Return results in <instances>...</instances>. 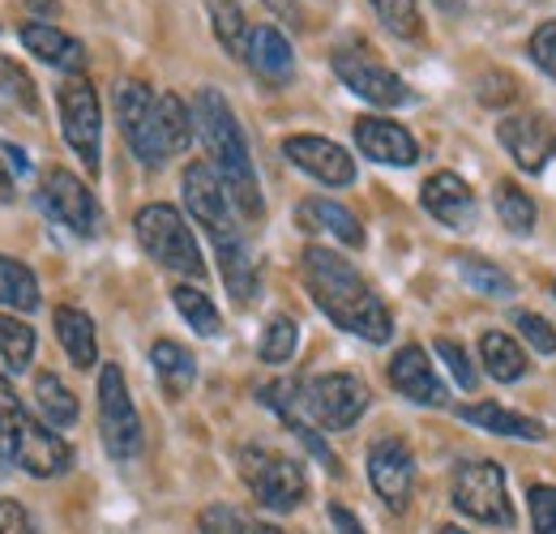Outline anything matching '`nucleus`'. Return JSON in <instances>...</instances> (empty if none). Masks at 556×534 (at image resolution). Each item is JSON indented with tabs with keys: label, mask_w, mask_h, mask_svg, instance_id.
Wrapping results in <instances>:
<instances>
[{
	"label": "nucleus",
	"mask_w": 556,
	"mask_h": 534,
	"mask_svg": "<svg viewBox=\"0 0 556 534\" xmlns=\"http://www.w3.org/2000/svg\"><path fill=\"white\" fill-rule=\"evenodd\" d=\"M368 479H372L377 496L390 509H403L412 500V487H416V458H412L407 441H399V436L372 441V449H368Z\"/></svg>",
	"instance_id": "obj_15"
},
{
	"label": "nucleus",
	"mask_w": 556,
	"mask_h": 534,
	"mask_svg": "<svg viewBox=\"0 0 556 534\" xmlns=\"http://www.w3.org/2000/svg\"><path fill=\"white\" fill-rule=\"evenodd\" d=\"M527 500H531V526H535V534H556V487L535 483Z\"/></svg>",
	"instance_id": "obj_40"
},
{
	"label": "nucleus",
	"mask_w": 556,
	"mask_h": 534,
	"mask_svg": "<svg viewBox=\"0 0 556 534\" xmlns=\"http://www.w3.org/2000/svg\"><path fill=\"white\" fill-rule=\"evenodd\" d=\"M295 342H300V326L278 313V317L266 321V330H262L257 355H262V364H287V359L295 355Z\"/></svg>",
	"instance_id": "obj_36"
},
{
	"label": "nucleus",
	"mask_w": 556,
	"mask_h": 534,
	"mask_svg": "<svg viewBox=\"0 0 556 534\" xmlns=\"http://www.w3.org/2000/svg\"><path fill=\"white\" fill-rule=\"evenodd\" d=\"M501 145L509 150V158L522 171H540L548 167V158L556 154V120L544 112H527V116H505L496 125Z\"/></svg>",
	"instance_id": "obj_16"
},
{
	"label": "nucleus",
	"mask_w": 556,
	"mask_h": 534,
	"mask_svg": "<svg viewBox=\"0 0 556 534\" xmlns=\"http://www.w3.org/2000/svg\"><path fill=\"white\" fill-rule=\"evenodd\" d=\"M0 150H4V154H9V158H4V163H9V167H13V171H17V176H22V171H30V163H26V154H22V150H17V145H9V141H0Z\"/></svg>",
	"instance_id": "obj_46"
},
{
	"label": "nucleus",
	"mask_w": 556,
	"mask_h": 534,
	"mask_svg": "<svg viewBox=\"0 0 556 534\" xmlns=\"http://www.w3.org/2000/svg\"><path fill=\"white\" fill-rule=\"evenodd\" d=\"M150 364H154V372H159V385H163L172 398H185V394L193 390V381H198L193 355H189L180 342H172V338H159V342L150 346Z\"/></svg>",
	"instance_id": "obj_23"
},
{
	"label": "nucleus",
	"mask_w": 556,
	"mask_h": 534,
	"mask_svg": "<svg viewBox=\"0 0 556 534\" xmlns=\"http://www.w3.org/2000/svg\"><path fill=\"white\" fill-rule=\"evenodd\" d=\"M390 385L403 394V398L419 402V406H445V385L432 368V359L424 355V346H403L394 359H390Z\"/></svg>",
	"instance_id": "obj_19"
},
{
	"label": "nucleus",
	"mask_w": 556,
	"mask_h": 534,
	"mask_svg": "<svg viewBox=\"0 0 556 534\" xmlns=\"http://www.w3.org/2000/svg\"><path fill=\"white\" fill-rule=\"evenodd\" d=\"M300 278L313 295V304L348 334L364 338V342H390L394 334V317L390 308L377 300V291L355 274L348 257L321 249V244H308L304 257H300Z\"/></svg>",
	"instance_id": "obj_1"
},
{
	"label": "nucleus",
	"mask_w": 556,
	"mask_h": 534,
	"mask_svg": "<svg viewBox=\"0 0 556 534\" xmlns=\"http://www.w3.org/2000/svg\"><path fill=\"white\" fill-rule=\"evenodd\" d=\"M441 4H450V9H454V4H458V0H441Z\"/></svg>",
	"instance_id": "obj_50"
},
{
	"label": "nucleus",
	"mask_w": 556,
	"mask_h": 534,
	"mask_svg": "<svg viewBox=\"0 0 556 534\" xmlns=\"http://www.w3.org/2000/svg\"><path fill=\"white\" fill-rule=\"evenodd\" d=\"M0 534H35V522L22 500H0Z\"/></svg>",
	"instance_id": "obj_43"
},
{
	"label": "nucleus",
	"mask_w": 556,
	"mask_h": 534,
	"mask_svg": "<svg viewBox=\"0 0 556 534\" xmlns=\"http://www.w3.org/2000/svg\"><path fill=\"white\" fill-rule=\"evenodd\" d=\"M437 355L445 359V368L454 372V381L463 385V390H476L480 385V372H476V364H471V355L454 342V338H437Z\"/></svg>",
	"instance_id": "obj_39"
},
{
	"label": "nucleus",
	"mask_w": 556,
	"mask_h": 534,
	"mask_svg": "<svg viewBox=\"0 0 556 534\" xmlns=\"http://www.w3.org/2000/svg\"><path fill=\"white\" fill-rule=\"evenodd\" d=\"M180 189H185V205H189L193 223L206 227V236L214 240V253H218L227 291H231L240 304H249V300L257 295V266H253V257H249L244 231H240L236 218H231V205H227L231 198H227L218 171H214L210 163H189Z\"/></svg>",
	"instance_id": "obj_2"
},
{
	"label": "nucleus",
	"mask_w": 556,
	"mask_h": 534,
	"mask_svg": "<svg viewBox=\"0 0 556 534\" xmlns=\"http://www.w3.org/2000/svg\"><path fill=\"white\" fill-rule=\"evenodd\" d=\"M43 209L61 223V227H70L73 236H81V240H90L94 231H99V201L94 193L73 176L65 167H52L48 176H43Z\"/></svg>",
	"instance_id": "obj_13"
},
{
	"label": "nucleus",
	"mask_w": 556,
	"mask_h": 534,
	"mask_svg": "<svg viewBox=\"0 0 556 534\" xmlns=\"http://www.w3.org/2000/svg\"><path fill=\"white\" fill-rule=\"evenodd\" d=\"M355 145L364 150V158L372 163H386V167H412L419 158L416 137L407 134L399 120H386V116H359L351 125Z\"/></svg>",
	"instance_id": "obj_17"
},
{
	"label": "nucleus",
	"mask_w": 556,
	"mask_h": 534,
	"mask_svg": "<svg viewBox=\"0 0 556 534\" xmlns=\"http://www.w3.org/2000/svg\"><path fill=\"white\" fill-rule=\"evenodd\" d=\"M480 359H484L488 377H496V381H518V377H527V351L509 334H501V330H488V334L480 338Z\"/></svg>",
	"instance_id": "obj_26"
},
{
	"label": "nucleus",
	"mask_w": 556,
	"mask_h": 534,
	"mask_svg": "<svg viewBox=\"0 0 556 534\" xmlns=\"http://www.w3.org/2000/svg\"><path fill=\"white\" fill-rule=\"evenodd\" d=\"M193 125H198V120H193V112L185 107V99L172 94V90H163V94H159V134H163V145H167V158L180 154V150H189Z\"/></svg>",
	"instance_id": "obj_29"
},
{
	"label": "nucleus",
	"mask_w": 556,
	"mask_h": 534,
	"mask_svg": "<svg viewBox=\"0 0 556 534\" xmlns=\"http://www.w3.org/2000/svg\"><path fill=\"white\" fill-rule=\"evenodd\" d=\"M531 61L544 68L548 77H556V22H544L531 35Z\"/></svg>",
	"instance_id": "obj_42"
},
{
	"label": "nucleus",
	"mask_w": 556,
	"mask_h": 534,
	"mask_svg": "<svg viewBox=\"0 0 556 534\" xmlns=\"http://www.w3.org/2000/svg\"><path fill=\"white\" fill-rule=\"evenodd\" d=\"M61 103V129L70 150L86 163V171H99V137H103V112H99V94L86 77H70L56 94Z\"/></svg>",
	"instance_id": "obj_11"
},
{
	"label": "nucleus",
	"mask_w": 556,
	"mask_h": 534,
	"mask_svg": "<svg viewBox=\"0 0 556 534\" xmlns=\"http://www.w3.org/2000/svg\"><path fill=\"white\" fill-rule=\"evenodd\" d=\"M116 116H121L129 150L146 167H163L167 150H163V134H159V94L146 81H125L116 94Z\"/></svg>",
	"instance_id": "obj_12"
},
{
	"label": "nucleus",
	"mask_w": 556,
	"mask_h": 534,
	"mask_svg": "<svg viewBox=\"0 0 556 534\" xmlns=\"http://www.w3.org/2000/svg\"><path fill=\"white\" fill-rule=\"evenodd\" d=\"M553 295H556V287H553Z\"/></svg>",
	"instance_id": "obj_51"
},
{
	"label": "nucleus",
	"mask_w": 556,
	"mask_h": 534,
	"mask_svg": "<svg viewBox=\"0 0 556 534\" xmlns=\"http://www.w3.org/2000/svg\"><path fill=\"white\" fill-rule=\"evenodd\" d=\"M35 402H39V410H43V419H48L52 428L77 423V398H73V390L56 372H39V377H35Z\"/></svg>",
	"instance_id": "obj_30"
},
{
	"label": "nucleus",
	"mask_w": 556,
	"mask_h": 534,
	"mask_svg": "<svg viewBox=\"0 0 556 534\" xmlns=\"http://www.w3.org/2000/svg\"><path fill=\"white\" fill-rule=\"evenodd\" d=\"M424 209L437 218V223H445V227H454V231H471L476 227V193H471V185L463 180V176H454V171H437V176H428L424 180Z\"/></svg>",
	"instance_id": "obj_18"
},
{
	"label": "nucleus",
	"mask_w": 556,
	"mask_h": 534,
	"mask_svg": "<svg viewBox=\"0 0 556 534\" xmlns=\"http://www.w3.org/2000/svg\"><path fill=\"white\" fill-rule=\"evenodd\" d=\"M372 9H377V17L394 30V35H403V39H419V4L416 0H372Z\"/></svg>",
	"instance_id": "obj_38"
},
{
	"label": "nucleus",
	"mask_w": 556,
	"mask_h": 534,
	"mask_svg": "<svg viewBox=\"0 0 556 534\" xmlns=\"http://www.w3.org/2000/svg\"><path fill=\"white\" fill-rule=\"evenodd\" d=\"M300 410L326 432H348L351 423L368 410V385L351 372H326L300 385Z\"/></svg>",
	"instance_id": "obj_8"
},
{
	"label": "nucleus",
	"mask_w": 556,
	"mask_h": 534,
	"mask_svg": "<svg viewBox=\"0 0 556 534\" xmlns=\"http://www.w3.org/2000/svg\"><path fill=\"white\" fill-rule=\"evenodd\" d=\"M518 330H522V338H527L540 355H553L556 351V330L540 317V313H518Z\"/></svg>",
	"instance_id": "obj_41"
},
{
	"label": "nucleus",
	"mask_w": 556,
	"mask_h": 534,
	"mask_svg": "<svg viewBox=\"0 0 556 534\" xmlns=\"http://www.w3.org/2000/svg\"><path fill=\"white\" fill-rule=\"evenodd\" d=\"M198 526H202V534H282L278 526H266V522L244 518V513L231 509V505H210V509H202Z\"/></svg>",
	"instance_id": "obj_35"
},
{
	"label": "nucleus",
	"mask_w": 556,
	"mask_h": 534,
	"mask_svg": "<svg viewBox=\"0 0 556 534\" xmlns=\"http://www.w3.org/2000/svg\"><path fill=\"white\" fill-rule=\"evenodd\" d=\"M0 201H13V167L0 163Z\"/></svg>",
	"instance_id": "obj_47"
},
{
	"label": "nucleus",
	"mask_w": 556,
	"mask_h": 534,
	"mask_svg": "<svg viewBox=\"0 0 556 534\" xmlns=\"http://www.w3.org/2000/svg\"><path fill=\"white\" fill-rule=\"evenodd\" d=\"M496 214H501V223H505L514 236L535 231V201L522 193L518 180H501V185H496Z\"/></svg>",
	"instance_id": "obj_32"
},
{
	"label": "nucleus",
	"mask_w": 556,
	"mask_h": 534,
	"mask_svg": "<svg viewBox=\"0 0 556 534\" xmlns=\"http://www.w3.org/2000/svg\"><path fill=\"white\" fill-rule=\"evenodd\" d=\"M17 39H22V48L30 52V56H39L43 65L52 68H65V73H81L86 68V48L65 35L61 26H52V22H22L17 26Z\"/></svg>",
	"instance_id": "obj_20"
},
{
	"label": "nucleus",
	"mask_w": 556,
	"mask_h": 534,
	"mask_svg": "<svg viewBox=\"0 0 556 534\" xmlns=\"http://www.w3.org/2000/svg\"><path fill=\"white\" fill-rule=\"evenodd\" d=\"M99 432H103V445L116 462H129L141 454V419L138 406L129 398V385H125V372L116 364H103L99 368Z\"/></svg>",
	"instance_id": "obj_7"
},
{
	"label": "nucleus",
	"mask_w": 556,
	"mask_h": 534,
	"mask_svg": "<svg viewBox=\"0 0 556 534\" xmlns=\"http://www.w3.org/2000/svg\"><path fill=\"white\" fill-rule=\"evenodd\" d=\"M0 359L13 372H26L35 359V330L26 321H17L13 313H0Z\"/></svg>",
	"instance_id": "obj_33"
},
{
	"label": "nucleus",
	"mask_w": 556,
	"mask_h": 534,
	"mask_svg": "<svg viewBox=\"0 0 556 534\" xmlns=\"http://www.w3.org/2000/svg\"><path fill=\"white\" fill-rule=\"evenodd\" d=\"M282 154H287L304 176H313V180H321V185H330V189L355 185V158H351L339 141H330V137L291 134L282 141Z\"/></svg>",
	"instance_id": "obj_14"
},
{
	"label": "nucleus",
	"mask_w": 556,
	"mask_h": 534,
	"mask_svg": "<svg viewBox=\"0 0 556 534\" xmlns=\"http://www.w3.org/2000/svg\"><path fill=\"white\" fill-rule=\"evenodd\" d=\"M295 223H300V231H330L339 244L364 249V227H359V218L351 214L348 205H339V201H330V198L300 201Z\"/></svg>",
	"instance_id": "obj_22"
},
{
	"label": "nucleus",
	"mask_w": 556,
	"mask_h": 534,
	"mask_svg": "<svg viewBox=\"0 0 556 534\" xmlns=\"http://www.w3.org/2000/svg\"><path fill=\"white\" fill-rule=\"evenodd\" d=\"M0 304L17 308V313H35L39 308V278L30 274V266L13 262L0 253Z\"/></svg>",
	"instance_id": "obj_27"
},
{
	"label": "nucleus",
	"mask_w": 556,
	"mask_h": 534,
	"mask_svg": "<svg viewBox=\"0 0 556 534\" xmlns=\"http://www.w3.org/2000/svg\"><path fill=\"white\" fill-rule=\"evenodd\" d=\"M330 65H334L339 81L348 86L351 94H359V99H368V103H377V107H403V103L416 99L412 86H407L394 68L381 65L368 48H339V52L330 56Z\"/></svg>",
	"instance_id": "obj_10"
},
{
	"label": "nucleus",
	"mask_w": 556,
	"mask_h": 534,
	"mask_svg": "<svg viewBox=\"0 0 556 534\" xmlns=\"http://www.w3.org/2000/svg\"><path fill=\"white\" fill-rule=\"evenodd\" d=\"M458 278L467 287H476L480 295H496V300H509L514 295V278L505 269H496L484 257H458Z\"/></svg>",
	"instance_id": "obj_34"
},
{
	"label": "nucleus",
	"mask_w": 556,
	"mask_h": 534,
	"mask_svg": "<svg viewBox=\"0 0 556 534\" xmlns=\"http://www.w3.org/2000/svg\"><path fill=\"white\" fill-rule=\"evenodd\" d=\"M454 509L476 522H488V526H514L505 470L496 462H463L454 470Z\"/></svg>",
	"instance_id": "obj_9"
},
{
	"label": "nucleus",
	"mask_w": 556,
	"mask_h": 534,
	"mask_svg": "<svg viewBox=\"0 0 556 534\" xmlns=\"http://www.w3.org/2000/svg\"><path fill=\"white\" fill-rule=\"evenodd\" d=\"M244 65L253 68L262 81L282 86V81H291V73H295V56H291V43L282 39L278 26L257 22V26L249 30V43H244Z\"/></svg>",
	"instance_id": "obj_21"
},
{
	"label": "nucleus",
	"mask_w": 556,
	"mask_h": 534,
	"mask_svg": "<svg viewBox=\"0 0 556 534\" xmlns=\"http://www.w3.org/2000/svg\"><path fill=\"white\" fill-rule=\"evenodd\" d=\"M0 94L13 99V103L26 107V112H39V94H35L30 73H26L22 65H13L9 56H0Z\"/></svg>",
	"instance_id": "obj_37"
},
{
	"label": "nucleus",
	"mask_w": 556,
	"mask_h": 534,
	"mask_svg": "<svg viewBox=\"0 0 556 534\" xmlns=\"http://www.w3.org/2000/svg\"><path fill=\"white\" fill-rule=\"evenodd\" d=\"M35 13H61V0H26Z\"/></svg>",
	"instance_id": "obj_48"
},
{
	"label": "nucleus",
	"mask_w": 556,
	"mask_h": 534,
	"mask_svg": "<svg viewBox=\"0 0 556 534\" xmlns=\"http://www.w3.org/2000/svg\"><path fill=\"white\" fill-rule=\"evenodd\" d=\"M172 304H176V313L198 330L202 338H214L218 330H223V317H218V308L210 304V295L206 291H198V287H176L172 291Z\"/></svg>",
	"instance_id": "obj_31"
},
{
	"label": "nucleus",
	"mask_w": 556,
	"mask_h": 534,
	"mask_svg": "<svg viewBox=\"0 0 556 534\" xmlns=\"http://www.w3.org/2000/svg\"><path fill=\"white\" fill-rule=\"evenodd\" d=\"M437 534H467V531H458V526H445V531H437Z\"/></svg>",
	"instance_id": "obj_49"
},
{
	"label": "nucleus",
	"mask_w": 556,
	"mask_h": 534,
	"mask_svg": "<svg viewBox=\"0 0 556 534\" xmlns=\"http://www.w3.org/2000/svg\"><path fill=\"white\" fill-rule=\"evenodd\" d=\"M330 522H334L339 534H364V526L351 518V509H343V505H330Z\"/></svg>",
	"instance_id": "obj_44"
},
{
	"label": "nucleus",
	"mask_w": 556,
	"mask_h": 534,
	"mask_svg": "<svg viewBox=\"0 0 556 534\" xmlns=\"http://www.w3.org/2000/svg\"><path fill=\"white\" fill-rule=\"evenodd\" d=\"M266 4L275 9L287 26H300V22H304V17H300V9H295V0H266Z\"/></svg>",
	"instance_id": "obj_45"
},
{
	"label": "nucleus",
	"mask_w": 556,
	"mask_h": 534,
	"mask_svg": "<svg viewBox=\"0 0 556 534\" xmlns=\"http://www.w3.org/2000/svg\"><path fill=\"white\" fill-rule=\"evenodd\" d=\"M206 9H210V26H214L218 43H223L231 56H240V61H244V43H249L253 22L244 17L240 0H206Z\"/></svg>",
	"instance_id": "obj_28"
},
{
	"label": "nucleus",
	"mask_w": 556,
	"mask_h": 534,
	"mask_svg": "<svg viewBox=\"0 0 556 534\" xmlns=\"http://www.w3.org/2000/svg\"><path fill=\"white\" fill-rule=\"evenodd\" d=\"M0 462H17L35 479H56L73 467V449L22 406L4 372H0Z\"/></svg>",
	"instance_id": "obj_4"
},
{
	"label": "nucleus",
	"mask_w": 556,
	"mask_h": 534,
	"mask_svg": "<svg viewBox=\"0 0 556 534\" xmlns=\"http://www.w3.org/2000/svg\"><path fill=\"white\" fill-rule=\"evenodd\" d=\"M52 321H56V338H61V346H65V355H70L77 368H94L99 364V338H94V321L81 313V308H70V304H61L56 313H52Z\"/></svg>",
	"instance_id": "obj_24"
},
{
	"label": "nucleus",
	"mask_w": 556,
	"mask_h": 534,
	"mask_svg": "<svg viewBox=\"0 0 556 534\" xmlns=\"http://www.w3.org/2000/svg\"><path fill=\"white\" fill-rule=\"evenodd\" d=\"M463 423H476L484 432H496V436H518V441H540L544 436V423L540 419H527L518 410H505L496 402H480V406H463L458 410Z\"/></svg>",
	"instance_id": "obj_25"
},
{
	"label": "nucleus",
	"mask_w": 556,
	"mask_h": 534,
	"mask_svg": "<svg viewBox=\"0 0 556 534\" xmlns=\"http://www.w3.org/2000/svg\"><path fill=\"white\" fill-rule=\"evenodd\" d=\"M240 479L249 483V492L275 509V513H287L295 509L304 496H308V479H304V467L278 449H266V445H244L240 449Z\"/></svg>",
	"instance_id": "obj_6"
},
{
	"label": "nucleus",
	"mask_w": 556,
	"mask_h": 534,
	"mask_svg": "<svg viewBox=\"0 0 556 534\" xmlns=\"http://www.w3.org/2000/svg\"><path fill=\"white\" fill-rule=\"evenodd\" d=\"M134 231H138L141 249L163 269H176V274H189V278H202L206 274L202 249H198V240L185 227V218H180L176 205H167V201L141 205L138 218H134Z\"/></svg>",
	"instance_id": "obj_5"
},
{
	"label": "nucleus",
	"mask_w": 556,
	"mask_h": 534,
	"mask_svg": "<svg viewBox=\"0 0 556 534\" xmlns=\"http://www.w3.org/2000/svg\"><path fill=\"white\" fill-rule=\"evenodd\" d=\"M193 120H198V134L210 150V167L218 171L227 198L236 201V209L244 218L257 223L266 214V201H262V185H257V171H253V158H249V141H244V129H240L231 103L206 86L193 99Z\"/></svg>",
	"instance_id": "obj_3"
}]
</instances>
